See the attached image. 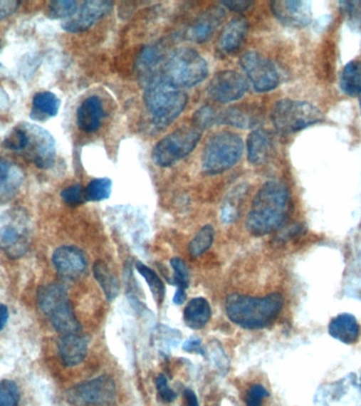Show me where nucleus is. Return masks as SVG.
I'll list each match as a JSON object with an SVG mask.
<instances>
[{
    "instance_id": "2eb2a0df",
    "label": "nucleus",
    "mask_w": 361,
    "mask_h": 406,
    "mask_svg": "<svg viewBox=\"0 0 361 406\" xmlns=\"http://www.w3.org/2000/svg\"><path fill=\"white\" fill-rule=\"evenodd\" d=\"M276 19L286 27L303 28L312 21V2L305 0H277L271 2Z\"/></svg>"
},
{
    "instance_id": "a19ab883",
    "label": "nucleus",
    "mask_w": 361,
    "mask_h": 406,
    "mask_svg": "<svg viewBox=\"0 0 361 406\" xmlns=\"http://www.w3.org/2000/svg\"><path fill=\"white\" fill-rule=\"evenodd\" d=\"M19 4V1L15 0H0V21L9 19L11 15L14 14Z\"/></svg>"
},
{
    "instance_id": "4be33fe9",
    "label": "nucleus",
    "mask_w": 361,
    "mask_h": 406,
    "mask_svg": "<svg viewBox=\"0 0 361 406\" xmlns=\"http://www.w3.org/2000/svg\"><path fill=\"white\" fill-rule=\"evenodd\" d=\"M329 333L332 338L340 340L343 344H355L360 338V325L353 314H338L330 322Z\"/></svg>"
},
{
    "instance_id": "de8ad7c7",
    "label": "nucleus",
    "mask_w": 361,
    "mask_h": 406,
    "mask_svg": "<svg viewBox=\"0 0 361 406\" xmlns=\"http://www.w3.org/2000/svg\"><path fill=\"white\" fill-rule=\"evenodd\" d=\"M0 49H1V41H0Z\"/></svg>"
},
{
    "instance_id": "2f4dec72",
    "label": "nucleus",
    "mask_w": 361,
    "mask_h": 406,
    "mask_svg": "<svg viewBox=\"0 0 361 406\" xmlns=\"http://www.w3.org/2000/svg\"><path fill=\"white\" fill-rule=\"evenodd\" d=\"M78 10L74 0H56L49 4V17L52 19H71Z\"/></svg>"
},
{
    "instance_id": "c03bdc74",
    "label": "nucleus",
    "mask_w": 361,
    "mask_h": 406,
    "mask_svg": "<svg viewBox=\"0 0 361 406\" xmlns=\"http://www.w3.org/2000/svg\"><path fill=\"white\" fill-rule=\"evenodd\" d=\"M184 397H185L186 406H199L198 398H197V395L194 394V390H185L184 392Z\"/></svg>"
},
{
    "instance_id": "cd10ccee",
    "label": "nucleus",
    "mask_w": 361,
    "mask_h": 406,
    "mask_svg": "<svg viewBox=\"0 0 361 406\" xmlns=\"http://www.w3.org/2000/svg\"><path fill=\"white\" fill-rule=\"evenodd\" d=\"M93 274L106 298L109 301L115 300L119 296L120 283L110 268L104 261H96L93 266Z\"/></svg>"
},
{
    "instance_id": "58836bf2",
    "label": "nucleus",
    "mask_w": 361,
    "mask_h": 406,
    "mask_svg": "<svg viewBox=\"0 0 361 406\" xmlns=\"http://www.w3.org/2000/svg\"><path fill=\"white\" fill-rule=\"evenodd\" d=\"M155 385H157V392H159V397H161V399L164 402L172 403L176 400L178 395H177V392H174V390H172V388L169 387L165 375H157V381H155Z\"/></svg>"
},
{
    "instance_id": "7ed1b4c3",
    "label": "nucleus",
    "mask_w": 361,
    "mask_h": 406,
    "mask_svg": "<svg viewBox=\"0 0 361 406\" xmlns=\"http://www.w3.org/2000/svg\"><path fill=\"white\" fill-rule=\"evenodd\" d=\"M144 101L157 127L172 124L187 105L185 93L168 83L163 76L151 78L144 93Z\"/></svg>"
},
{
    "instance_id": "aec40b11",
    "label": "nucleus",
    "mask_w": 361,
    "mask_h": 406,
    "mask_svg": "<svg viewBox=\"0 0 361 406\" xmlns=\"http://www.w3.org/2000/svg\"><path fill=\"white\" fill-rule=\"evenodd\" d=\"M58 353L63 364L73 368L84 361L88 353V343L80 333L61 335L58 340Z\"/></svg>"
},
{
    "instance_id": "20e7f679",
    "label": "nucleus",
    "mask_w": 361,
    "mask_h": 406,
    "mask_svg": "<svg viewBox=\"0 0 361 406\" xmlns=\"http://www.w3.org/2000/svg\"><path fill=\"white\" fill-rule=\"evenodd\" d=\"M32 239V220L25 209L13 207L0 215V249L9 259L27 254Z\"/></svg>"
},
{
    "instance_id": "39448f33",
    "label": "nucleus",
    "mask_w": 361,
    "mask_h": 406,
    "mask_svg": "<svg viewBox=\"0 0 361 406\" xmlns=\"http://www.w3.org/2000/svg\"><path fill=\"white\" fill-rule=\"evenodd\" d=\"M39 309L51 321L61 335L80 333V325L74 314L67 290L60 283L41 286L37 291Z\"/></svg>"
},
{
    "instance_id": "ddd939ff",
    "label": "nucleus",
    "mask_w": 361,
    "mask_h": 406,
    "mask_svg": "<svg viewBox=\"0 0 361 406\" xmlns=\"http://www.w3.org/2000/svg\"><path fill=\"white\" fill-rule=\"evenodd\" d=\"M247 89L248 84L240 73L225 70L214 76L207 93L214 101L227 104L240 100L246 93Z\"/></svg>"
},
{
    "instance_id": "72a5a7b5",
    "label": "nucleus",
    "mask_w": 361,
    "mask_h": 406,
    "mask_svg": "<svg viewBox=\"0 0 361 406\" xmlns=\"http://www.w3.org/2000/svg\"><path fill=\"white\" fill-rule=\"evenodd\" d=\"M216 124H218V113L211 106L201 107L192 117V125L202 132Z\"/></svg>"
},
{
    "instance_id": "b1692460",
    "label": "nucleus",
    "mask_w": 361,
    "mask_h": 406,
    "mask_svg": "<svg viewBox=\"0 0 361 406\" xmlns=\"http://www.w3.org/2000/svg\"><path fill=\"white\" fill-rule=\"evenodd\" d=\"M273 148V137L268 130H253L247 139V158L251 165H262L270 158Z\"/></svg>"
},
{
    "instance_id": "a878e982",
    "label": "nucleus",
    "mask_w": 361,
    "mask_h": 406,
    "mask_svg": "<svg viewBox=\"0 0 361 406\" xmlns=\"http://www.w3.org/2000/svg\"><path fill=\"white\" fill-rule=\"evenodd\" d=\"M61 108V100L50 91H43L34 95L31 118L37 121L56 117Z\"/></svg>"
},
{
    "instance_id": "393cba45",
    "label": "nucleus",
    "mask_w": 361,
    "mask_h": 406,
    "mask_svg": "<svg viewBox=\"0 0 361 406\" xmlns=\"http://www.w3.org/2000/svg\"><path fill=\"white\" fill-rule=\"evenodd\" d=\"M211 318V308L204 298H192L184 309V321L189 328L202 329Z\"/></svg>"
},
{
    "instance_id": "6e6552de",
    "label": "nucleus",
    "mask_w": 361,
    "mask_h": 406,
    "mask_svg": "<svg viewBox=\"0 0 361 406\" xmlns=\"http://www.w3.org/2000/svg\"><path fill=\"white\" fill-rule=\"evenodd\" d=\"M244 150L242 139L231 132L214 135L205 146L202 169L209 175L221 174L239 162Z\"/></svg>"
},
{
    "instance_id": "f257e3e1",
    "label": "nucleus",
    "mask_w": 361,
    "mask_h": 406,
    "mask_svg": "<svg viewBox=\"0 0 361 406\" xmlns=\"http://www.w3.org/2000/svg\"><path fill=\"white\" fill-rule=\"evenodd\" d=\"M290 194L286 185L270 181L255 196L246 218V228L256 236L270 234L279 229L288 215Z\"/></svg>"
},
{
    "instance_id": "a211bd4d",
    "label": "nucleus",
    "mask_w": 361,
    "mask_h": 406,
    "mask_svg": "<svg viewBox=\"0 0 361 406\" xmlns=\"http://www.w3.org/2000/svg\"><path fill=\"white\" fill-rule=\"evenodd\" d=\"M224 10L220 6L209 8L189 26L186 32L187 38L198 43L209 41L216 28L224 21Z\"/></svg>"
},
{
    "instance_id": "c756f323",
    "label": "nucleus",
    "mask_w": 361,
    "mask_h": 406,
    "mask_svg": "<svg viewBox=\"0 0 361 406\" xmlns=\"http://www.w3.org/2000/svg\"><path fill=\"white\" fill-rule=\"evenodd\" d=\"M111 192H113V181L109 178L93 179L85 189L86 200L93 202L108 199Z\"/></svg>"
},
{
    "instance_id": "473e14b6",
    "label": "nucleus",
    "mask_w": 361,
    "mask_h": 406,
    "mask_svg": "<svg viewBox=\"0 0 361 406\" xmlns=\"http://www.w3.org/2000/svg\"><path fill=\"white\" fill-rule=\"evenodd\" d=\"M21 390L13 380L0 381V406H19Z\"/></svg>"
},
{
    "instance_id": "79ce46f5",
    "label": "nucleus",
    "mask_w": 361,
    "mask_h": 406,
    "mask_svg": "<svg viewBox=\"0 0 361 406\" xmlns=\"http://www.w3.org/2000/svg\"><path fill=\"white\" fill-rule=\"evenodd\" d=\"M253 2L249 0H229V1H223L222 6H226L229 10L236 11V12H243L247 9L253 6Z\"/></svg>"
},
{
    "instance_id": "5701e85b",
    "label": "nucleus",
    "mask_w": 361,
    "mask_h": 406,
    "mask_svg": "<svg viewBox=\"0 0 361 406\" xmlns=\"http://www.w3.org/2000/svg\"><path fill=\"white\" fill-rule=\"evenodd\" d=\"M248 31V23L243 19L231 21L223 30L216 43L219 53L231 54L239 49Z\"/></svg>"
},
{
    "instance_id": "f3484780",
    "label": "nucleus",
    "mask_w": 361,
    "mask_h": 406,
    "mask_svg": "<svg viewBox=\"0 0 361 406\" xmlns=\"http://www.w3.org/2000/svg\"><path fill=\"white\" fill-rule=\"evenodd\" d=\"M262 122H263V115L257 105H236L218 113V124H225L242 130L257 127L261 125Z\"/></svg>"
},
{
    "instance_id": "37998d69",
    "label": "nucleus",
    "mask_w": 361,
    "mask_h": 406,
    "mask_svg": "<svg viewBox=\"0 0 361 406\" xmlns=\"http://www.w3.org/2000/svg\"><path fill=\"white\" fill-rule=\"evenodd\" d=\"M183 348L187 353H197L202 355H205V351L203 350L202 343H201V340H199V338H192L186 340Z\"/></svg>"
},
{
    "instance_id": "c85d7f7f",
    "label": "nucleus",
    "mask_w": 361,
    "mask_h": 406,
    "mask_svg": "<svg viewBox=\"0 0 361 406\" xmlns=\"http://www.w3.org/2000/svg\"><path fill=\"white\" fill-rule=\"evenodd\" d=\"M135 268H137V272L145 279L146 283L150 286L151 293H152L155 302L161 305L164 298H165V285H164L162 279L157 276L155 271L144 265L141 261H137Z\"/></svg>"
},
{
    "instance_id": "a18cd8bd",
    "label": "nucleus",
    "mask_w": 361,
    "mask_h": 406,
    "mask_svg": "<svg viewBox=\"0 0 361 406\" xmlns=\"http://www.w3.org/2000/svg\"><path fill=\"white\" fill-rule=\"evenodd\" d=\"M9 320V309L4 304H0V331L6 327Z\"/></svg>"
},
{
    "instance_id": "412c9836",
    "label": "nucleus",
    "mask_w": 361,
    "mask_h": 406,
    "mask_svg": "<svg viewBox=\"0 0 361 406\" xmlns=\"http://www.w3.org/2000/svg\"><path fill=\"white\" fill-rule=\"evenodd\" d=\"M105 117L102 100L96 95L87 98L76 113L78 126L85 132H94L100 128Z\"/></svg>"
},
{
    "instance_id": "49530a36",
    "label": "nucleus",
    "mask_w": 361,
    "mask_h": 406,
    "mask_svg": "<svg viewBox=\"0 0 361 406\" xmlns=\"http://www.w3.org/2000/svg\"><path fill=\"white\" fill-rule=\"evenodd\" d=\"M186 301L185 290L177 289L176 294L174 296V303L176 305H182Z\"/></svg>"
},
{
    "instance_id": "4468645a",
    "label": "nucleus",
    "mask_w": 361,
    "mask_h": 406,
    "mask_svg": "<svg viewBox=\"0 0 361 406\" xmlns=\"http://www.w3.org/2000/svg\"><path fill=\"white\" fill-rule=\"evenodd\" d=\"M113 2L104 0H88L78 8V12L71 19L63 21V29L70 33H80L93 27L113 9Z\"/></svg>"
},
{
    "instance_id": "f704fd0d",
    "label": "nucleus",
    "mask_w": 361,
    "mask_h": 406,
    "mask_svg": "<svg viewBox=\"0 0 361 406\" xmlns=\"http://www.w3.org/2000/svg\"><path fill=\"white\" fill-rule=\"evenodd\" d=\"M172 270H174V283L177 289L185 290L189 286V270L184 263L183 259L174 257L170 261Z\"/></svg>"
},
{
    "instance_id": "9b49d317",
    "label": "nucleus",
    "mask_w": 361,
    "mask_h": 406,
    "mask_svg": "<svg viewBox=\"0 0 361 406\" xmlns=\"http://www.w3.org/2000/svg\"><path fill=\"white\" fill-rule=\"evenodd\" d=\"M21 126L27 134L23 154L38 169H51L56 158V143L53 135L35 124L23 123Z\"/></svg>"
},
{
    "instance_id": "6ab92c4d",
    "label": "nucleus",
    "mask_w": 361,
    "mask_h": 406,
    "mask_svg": "<svg viewBox=\"0 0 361 406\" xmlns=\"http://www.w3.org/2000/svg\"><path fill=\"white\" fill-rule=\"evenodd\" d=\"M25 181V174L19 165L0 159V207L12 202Z\"/></svg>"
},
{
    "instance_id": "8fccbe9b",
    "label": "nucleus",
    "mask_w": 361,
    "mask_h": 406,
    "mask_svg": "<svg viewBox=\"0 0 361 406\" xmlns=\"http://www.w3.org/2000/svg\"><path fill=\"white\" fill-rule=\"evenodd\" d=\"M360 383H361V379H360Z\"/></svg>"
},
{
    "instance_id": "ea45409f",
    "label": "nucleus",
    "mask_w": 361,
    "mask_h": 406,
    "mask_svg": "<svg viewBox=\"0 0 361 406\" xmlns=\"http://www.w3.org/2000/svg\"><path fill=\"white\" fill-rule=\"evenodd\" d=\"M161 53L155 47H147L141 53L139 58L140 66L142 69H150L159 62Z\"/></svg>"
},
{
    "instance_id": "423d86ee",
    "label": "nucleus",
    "mask_w": 361,
    "mask_h": 406,
    "mask_svg": "<svg viewBox=\"0 0 361 406\" xmlns=\"http://www.w3.org/2000/svg\"><path fill=\"white\" fill-rule=\"evenodd\" d=\"M209 76L206 61L190 48H180L168 58L163 78L177 88L194 87Z\"/></svg>"
},
{
    "instance_id": "bb28decb",
    "label": "nucleus",
    "mask_w": 361,
    "mask_h": 406,
    "mask_svg": "<svg viewBox=\"0 0 361 406\" xmlns=\"http://www.w3.org/2000/svg\"><path fill=\"white\" fill-rule=\"evenodd\" d=\"M340 88L349 97L361 95V61H352L343 68L340 76Z\"/></svg>"
},
{
    "instance_id": "7c9ffc66",
    "label": "nucleus",
    "mask_w": 361,
    "mask_h": 406,
    "mask_svg": "<svg viewBox=\"0 0 361 406\" xmlns=\"http://www.w3.org/2000/svg\"><path fill=\"white\" fill-rule=\"evenodd\" d=\"M214 230L211 226H205L199 231L198 234L190 241L188 250L194 257L202 256L214 242Z\"/></svg>"
},
{
    "instance_id": "0eeeda50",
    "label": "nucleus",
    "mask_w": 361,
    "mask_h": 406,
    "mask_svg": "<svg viewBox=\"0 0 361 406\" xmlns=\"http://www.w3.org/2000/svg\"><path fill=\"white\" fill-rule=\"evenodd\" d=\"M278 132L288 135L300 132L323 121L320 109L308 102L284 99L276 103L271 115Z\"/></svg>"
},
{
    "instance_id": "f8f14e48",
    "label": "nucleus",
    "mask_w": 361,
    "mask_h": 406,
    "mask_svg": "<svg viewBox=\"0 0 361 406\" xmlns=\"http://www.w3.org/2000/svg\"><path fill=\"white\" fill-rule=\"evenodd\" d=\"M241 67L258 93H268L280 84V74L273 63L258 52L251 51L241 58Z\"/></svg>"
},
{
    "instance_id": "c9c22d12",
    "label": "nucleus",
    "mask_w": 361,
    "mask_h": 406,
    "mask_svg": "<svg viewBox=\"0 0 361 406\" xmlns=\"http://www.w3.org/2000/svg\"><path fill=\"white\" fill-rule=\"evenodd\" d=\"M26 144H27V134L23 126L19 125L13 128L12 132L6 135L4 141V146L8 150H14V152H23Z\"/></svg>"
},
{
    "instance_id": "e433bc0d",
    "label": "nucleus",
    "mask_w": 361,
    "mask_h": 406,
    "mask_svg": "<svg viewBox=\"0 0 361 406\" xmlns=\"http://www.w3.org/2000/svg\"><path fill=\"white\" fill-rule=\"evenodd\" d=\"M61 197L66 204L71 205V207H76L86 202V194L80 184L70 185L66 187L61 191Z\"/></svg>"
},
{
    "instance_id": "09e8293b",
    "label": "nucleus",
    "mask_w": 361,
    "mask_h": 406,
    "mask_svg": "<svg viewBox=\"0 0 361 406\" xmlns=\"http://www.w3.org/2000/svg\"><path fill=\"white\" fill-rule=\"evenodd\" d=\"M360 110H361V98H360Z\"/></svg>"
},
{
    "instance_id": "1a4fd4ad",
    "label": "nucleus",
    "mask_w": 361,
    "mask_h": 406,
    "mask_svg": "<svg viewBox=\"0 0 361 406\" xmlns=\"http://www.w3.org/2000/svg\"><path fill=\"white\" fill-rule=\"evenodd\" d=\"M202 130L184 126L157 142L152 150V160L159 167H168L187 157L202 137Z\"/></svg>"
},
{
    "instance_id": "9d476101",
    "label": "nucleus",
    "mask_w": 361,
    "mask_h": 406,
    "mask_svg": "<svg viewBox=\"0 0 361 406\" xmlns=\"http://www.w3.org/2000/svg\"><path fill=\"white\" fill-rule=\"evenodd\" d=\"M115 398V383L113 378L102 375L83 382L67 392V399L74 406H105Z\"/></svg>"
},
{
    "instance_id": "f03ea898",
    "label": "nucleus",
    "mask_w": 361,
    "mask_h": 406,
    "mask_svg": "<svg viewBox=\"0 0 361 406\" xmlns=\"http://www.w3.org/2000/svg\"><path fill=\"white\" fill-rule=\"evenodd\" d=\"M283 304L284 298L280 293H271L264 298L231 294L225 302V310L234 324L255 330L273 324Z\"/></svg>"
},
{
    "instance_id": "4c0bfd02",
    "label": "nucleus",
    "mask_w": 361,
    "mask_h": 406,
    "mask_svg": "<svg viewBox=\"0 0 361 406\" xmlns=\"http://www.w3.org/2000/svg\"><path fill=\"white\" fill-rule=\"evenodd\" d=\"M268 396V390L264 386L255 384L247 392L246 406H262L264 399Z\"/></svg>"
},
{
    "instance_id": "dca6fc26",
    "label": "nucleus",
    "mask_w": 361,
    "mask_h": 406,
    "mask_svg": "<svg viewBox=\"0 0 361 406\" xmlns=\"http://www.w3.org/2000/svg\"><path fill=\"white\" fill-rule=\"evenodd\" d=\"M54 267L63 279L75 281L86 273V255L74 246H61L54 251L52 256Z\"/></svg>"
}]
</instances>
